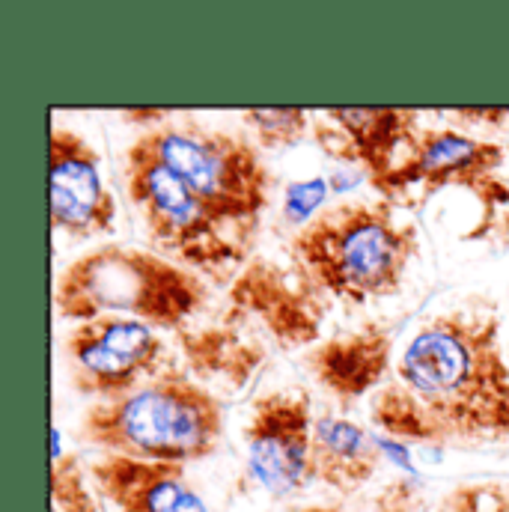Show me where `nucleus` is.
I'll use <instances>...</instances> for the list:
<instances>
[{"instance_id":"1","label":"nucleus","mask_w":509,"mask_h":512,"mask_svg":"<svg viewBox=\"0 0 509 512\" xmlns=\"http://www.w3.org/2000/svg\"><path fill=\"white\" fill-rule=\"evenodd\" d=\"M501 319L447 310L423 322L396 361L405 384L453 441L509 438V361Z\"/></svg>"},{"instance_id":"2","label":"nucleus","mask_w":509,"mask_h":512,"mask_svg":"<svg viewBox=\"0 0 509 512\" xmlns=\"http://www.w3.org/2000/svg\"><path fill=\"white\" fill-rule=\"evenodd\" d=\"M420 236L390 200H355L322 209L289 239L292 262L346 304L393 298L417 256Z\"/></svg>"},{"instance_id":"3","label":"nucleus","mask_w":509,"mask_h":512,"mask_svg":"<svg viewBox=\"0 0 509 512\" xmlns=\"http://www.w3.org/2000/svg\"><path fill=\"white\" fill-rule=\"evenodd\" d=\"M209 301V283L158 251L99 245L75 256L54 283V310L66 322L126 316L155 331H182Z\"/></svg>"},{"instance_id":"4","label":"nucleus","mask_w":509,"mask_h":512,"mask_svg":"<svg viewBox=\"0 0 509 512\" xmlns=\"http://www.w3.org/2000/svg\"><path fill=\"white\" fill-rule=\"evenodd\" d=\"M78 432L102 453L191 465L218 450L224 408L215 390L167 367L111 402H93L81 414Z\"/></svg>"},{"instance_id":"5","label":"nucleus","mask_w":509,"mask_h":512,"mask_svg":"<svg viewBox=\"0 0 509 512\" xmlns=\"http://www.w3.org/2000/svg\"><path fill=\"white\" fill-rule=\"evenodd\" d=\"M128 149L164 164L227 227L254 242L274 188L271 167L254 140L200 120H179L143 131Z\"/></svg>"},{"instance_id":"6","label":"nucleus","mask_w":509,"mask_h":512,"mask_svg":"<svg viewBox=\"0 0 509 512\" xmlns=\"http://www.w3.org/2000/svg\"><path fill=\"white\" fill-rule=\"evenodd\" d=\"M126 194L149 242L167 259L215 280H227L251 259L254 242L227 227L164 164L134 149L126 152Z\"/></svg>"},{"instance_id":"7","label":"nucleus","mask_w":509,"mask_h":512,"mask_svg":"<svg viewBox=\"0 0 509 512\" xmlns=\"http://www.w3.org/2000/svg\"><path fill=\"white\" fill-rule=\"evenodd\" d=\"M507 149L456 128H426L408 155L376 185L382 200L411 203V194L435 197L447 188H465L480 206V221L468 242H509V182L498 176Z\"/></svg>"},{"instance_id":"8","label":"nucleus","mask_w":509,"mask_h":512,"mask_svg":"<svg viewBox=\"0 0 509 512\" xmlns=\"http://www.w3.org/2000/svg\"><path fill=\"white\" fill-rule=\"evenodd\" d=\"M227 313L262 331L277 349L298 352L322 343L325 292L292 262L251 256L227 286Z\"/></svg>"},{"instance_id":"9","label":"nucleus","mask_w":509,"mask_h":512,"mask_svg":"<svg viewBox=\"0 0 509 512\" xmlns=\"http://www.w3.org/2000/svg\"><path fill=\"white\" fill-rule=\"evenodd\" d=\"M313 426L304 390H268L254 402L245 426V459L268 498L286 501L313 483Z\"/></svg>"},{"instance_id":"10","label":"nucleus","mask_w":509,"mask_h":512,"mask_svg":"<svg viewBox=\"0 0 509 512\" xmlns=\"http://www.w3.org/2000/svg\"><path fill=\"white\" fill-rule=\"evenodd\" d=\"M48 215L54 233L81 242L117 227V200L105 182L99 152L66 126H51L48 134Z\"/></svg>"},{"instance_id":"11","label":"nucleus","mask_w":509,"mask_h":512,"mask_svg":"<svg viewBox=\"0 0 509 512\" xmlns=\"http://www.w3.org/2000/svg\"><path fill=\"white\" fill-rule=\"evenodd\" d=\"M313 140L343 164H361L376 188L399 164L396 152L420 137V111L414 108H331L313 120Z\"/></svg>"},{"instance_id":"12","label":"nucleus","mask_w":509,"mask_h":512,"mask_svg":"<svg viewBox=\"0 0 509 512\" xmlns=\"http://www.w3.org/2000/svg\"><path fill=\"white\" fill-rule=\"evenodd\" d=\"M393 331L384 322H364L361 328L325 337L304 355V367L343 411L376 393L390 373Z\"/></svg>"},{"instance_id":"13","label":"nucleus","mask_w":509,"mask_h":512,"mask_svg":"<svg viewBox=\"0 0 509 512\" xmlns=\"http://www.w3.org/2000/svg\"><path fill=\"white\" fill-rule=\"evenodd\" d=\"M90 480L114 512H209L185 465L102 453L90 465Z\"/></svg>"},{"instance_id":"14","label":"nucleus","mask_w":509,"mask_h":512,"mask_svg":"<svg viewBox=\"0 0 509 512\" xmlns=\"http://www.w3.org/2000/svg\"><path fill=\"white\" fill-rule=\"evenodd\" d=\"M176 349L185 373L209 390H245L268 361V346L256 337L254 325L227 310L218 322L176 331Z\"/></svg>"},{"instance_id":"15","label":"nucleus","mask_w":509,"mask_h":512,"mask_svg":"<svg viewBox=\"0 0 509 512\" xmlns=\"http://www.w3.org/2000/svg\"><path fill=\"white\" fill-rule=\"evenodd\" d=\"M382 465V447L361 423L322 414L313 426V483H322L340 495L364 489Z\"/></svg>"},{"instance_id":"16","label":"nucleus","mask_w":509,"mask_h":512,"mask_svg":"<svg viewBox=\"0 0 509 512\" xmlns=\"http://www.w3.org/2000/svg\"><path fill=\"white\" fill-rule=\"evenodd\" d=\"M63 355H66V370H69V384L75 393L90 396L96 402H111L134 390L137 384L152 379L140 364L128 361L108 349L87 322H78L66 340H63Z\"/></svg>"},{"instance_id":"17","label":"nucleus","mask_w":509,"mask_h":512,"mask_svg":"<svg viewBox=\"0 0 509 512\" xmlns=\"http://www.w3.org/2000/svg\"><path fill=\"white\" fill-rule=\"evenodd\" d=\"M370 420L376 429H382L384 438H393L399 444H429V447L453 444V438L444 432L435 414L399 379L384 382L373 393Z\"/></svg>"},{"instance_id":"18","label":"nucleus","mask_w":509,"mask_h":512,"mask_svg":"<svg viewBox=\"0 0 509 512\" xmlns=\"http://www.w3.org/2000/svg\"><path fill=\"white\" fill-rule=\"evenodd\" d=\"M51 512H102L81 459L63 447V432L57 426L51 456Z\"/></svg>"},{"instance_id":"19","label":"nucleus","mask_w":509,"mask_h":512,"mask_svg":"<svg viewBox=\"0 0 509 512\" xmlns=\"http://www.w3.org/2000/svg\"><path fill=\"white\" fill-rule=\"evenodd\" d=\"M242 123L254 131V143L262 149H295L310 131L313 117L304 108H248Z\"/></svg>"},{"instance_id":"20","label":"nucleus","mask_w":509,"mask_h":512,"mask_svg":"<svg viewBox=\"0 0 509 512\" xmlns=\"http://www.w3.org/2000/svg\"><path fill=\"white\" fill-rule=\"evenodd\" d=\"M438 512H509V486L498 480L462 483L444 495Z\"/></svg>"},{"instance_id":"21","label":"nucleus","mask_w":509,"mask_h":512,"mask_svg":"<svg viewBox=\"0 0 509 512\" xmlns=\"http://www.w3.org/2000/svg\"><path fill=\"white\" fill-rule=\"evenodd\" d=\"M328 194V182L325 179H310V182H295L286 188V215L295 224H307L313 221L322 209V200Z\"/></svg>"},{"instance_id":"22","label":"nucleus","mask_w":509,"mask_h":512,"mask_svg":"<svg viewBox=\"0 0 509 512\" xmlns=\"http://www.w3.org/2000/svg\"><path fill=\"white\" fill-rule=\"evenodd\" d=\"M423 489L414 477L390 480L376 498V512H420Z\"/></svg>"},{"instance_id":"23","label":"nucleus","mask_w":509,"mask_h":512,"mask_svg":"<svg viewBox=\"0 0 509 512\" xmlns=\"http://www.w3.org/2000/svg\"><path fill=\"white\" fill-rule=\"evenodd\" d=\"M450 117L468 126H507L509 108H456Z\"/></svg>"},{"instance_id":"24","label":"nucleus","mask_w":509,"mask_h":512,"mask_svg":"<svg viewBox=\"0 0 509 512\" xmlns=\"http://www.w3.org/2000/svg\"><path fill=\"white\" fill-rule=\"evenodd\" d=\"M123 120H126L128 126H146V131H152V128L164 126V123H170V111H164V108H128L120 114Z\"/></svg>"},{"instance_id":"25","label":"nucleus","mask_w":509,"mask_h":512,"mask_svg":"<svg viewBox=\"0 0 509 512\" xmlns=\"http://www.w3.org/2000/svg\"><path fill=\"white\" fill-rule=\"evenodd\" d=\"M295 512H343V510H337V507H301V510H295Z\"/></svg>"}]
</instances>
